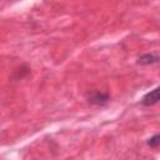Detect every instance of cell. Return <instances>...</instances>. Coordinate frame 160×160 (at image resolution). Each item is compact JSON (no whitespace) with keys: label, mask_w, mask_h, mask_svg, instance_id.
<instances>
[{"label":"cell","mask_w":160,"mask_h":160,"mask_svg":"<svg viewBox=\"0 0 160 160\" xmlns=\"http://www.w3.org/2000/svg\"><path fill=\"white\" fill-rule=\"evenodd\" d=\"M110 100L109 95L102 91H94L89 95V101L94 105H104Z\"/></svg>","instance_id":"6da1fadb"},{"label":"cell","mask_w":160,"mask_h":160,"mask_svg":"<svg viewBox=\"0 0 160 160\" xmlns=\"http://www.w3.org/2000/svg\"><path fill=\"white\" fill-rule=\"evenodd\" d=\"M158 101H159V88H155L154 90H151L144 95L141 104L145 106H151V105L158 104Z\"/></svg>","instance_id":"7a4b0ae2"},{"label":"cell","mask_w":160,"mask_h":160,"mask_svg":"<svg viewBox=\"0 0 160 160\" xmlns=\"http://www.w3.org/2000/svg\"><path fill=\"white\" fill-rule=\"evenodd\" d=\"M158 61H159V56L154 54H145L139 58V64L141 65H151V64H156Z\"/></svg>","instance_id":"3957f363"},{"label":"cell","mask_w":160,"mask_h":160,"mask_svg":"<svg viewBox=\"0 0 160 160\" xmlns=\"http://www.w3.org/2000/svg\"><path fill=\"white\" fill-rule=\"evenodd\" d=\"M159 144H160V136H159L158 134H155L154 136H151V138L148 140V145H149L150 148H158Z\"/></svg>","instance_id":"277c9868"}]
</instances>
